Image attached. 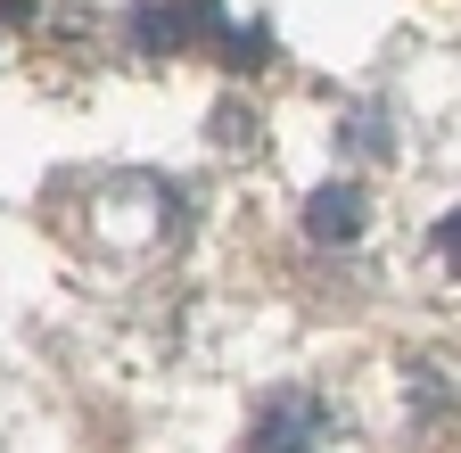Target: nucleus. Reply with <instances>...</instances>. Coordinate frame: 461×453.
Here are the masks:
<instances>
[{
    "instance_id": "1",
    "label": "nucleus",
    "mask_w": 461,
    "mask_h": 453,
    "mask_svg": "<svg viewBox=\"0 0 461 453\" xmlns=\"http://www.w3.org/2000/svg\"><path fill=\"white\" fill-rule=\"evenodd\" d=\"M321 445H330V412L313 395H272L248 437V453H321Z\"/></svg>"
},
{
    "instance_id": "2",
    "label": "nucleus",
    "mask_w": 461,
    "mask_h": 453,
    "mask_svg": "<svg viewBox=\"0 0 461 453\" xmlns=\"http://www.w3.org/2000/svg\"><path fill=\"white\" fill-rule=\"evenodd\" d=\"M305 231H313V240H330V248H346V240L363 231V190H355V182L313 190V198H305Z\"/></svg>"
},
{
    "instance_id": "3",
    "label": "nucleus",
    "mask_w": 461,
    "mask_h": 453,
    "mask_svg": "<svg viewBox=\"0 0 461 453\" xmlns=\"http://www.w3.org/2000/svg\"><path fill=\"white\" fill-rule=\"evenodd\" d=\"M346 140H355V149H371V140H379V149H387V116H379V107H363V116L346 124Z\"/></svg>"
}]
</instances>
